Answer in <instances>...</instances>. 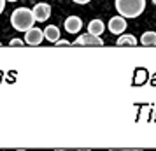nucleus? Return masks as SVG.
I'll return each instance as SVG.
<instances>
[{"mask_svg": "<svg viewBox=\"0 0 156 151\" xmlns=\"http://www.w3.org/2000/svg\"><path fill=\"white\" fill-rule=\"evenodd\" d=\"M9 44H11V46H23V44H25V41H21V39H12Z\"/></svg>", "mask_w": 156, "mask_h": 151, "instance_id": "obj_12", "label": "nucleus"}, {"mask_svg": "<svg viewBox=\"0 0 156 151\" xmlns=\"http://www.w3.org/2000/svg\"><path fill=\"white\" fill-rule=\"evenodd\" d=\"M56 44L58 46H70V42H69V41H63V39H58Z\"/></svg>", "mask_w": 156, "mask_h": 151, "instance_id": "obj_13", "label": "nucleus"}, {"mask_svg": "<svg viewBox=\"0 0 156 151\" xmlns=\"http://www.w3.org/2000/svg\"><path fill=\"white\" fill-rule=\"evenodd\" d=\"M104 28H105V25H104L102 20H93V21H90V25H88V32L93 34V35H102V34H104Z\"/></svg>", "mask_w": 156, "mask_h": 151, "instance_id": "obj_9", "label": "nucleus"}, {"mask_svg": "<svg viewBox=\"0 0 156 151\" xmlns=\"http://www.w3.org/2000/svg\"><path fill=\"white\" fill-rule=\"evenodd\" d=\"M34 23H35L34 13L27 7L16 9L14 13L11 14V25H12L18 32H27V30H30L34 27Z\"/></svg>", "mask_w": 156, "mask_h": 151, "instance_id": "obj_2", "label": "nucleus"}, {"mask_svg": "<svg viewBox=\"0 0 156 151\" xmlns=\"http://www.w3.org/2000/svg\"><path fill=\"white\" fill-rule=\"evenodd\" d=\"M5 2H16V0H5Z\"/></svg>", "mask_w": 156, "mask_h": 151, "instance_id": "obj_16", "label": "nucleus"}, {"mask_svg": "<svg viewBox=\"0 0 156 151\" xmlns=\"http://www.w3.org/2000/svg\"><path fill=\"white\" fill-rule=\"evenodd\" d=\"M153 2H154V4H156V0H153Z\"/></svg>", "mask_w": 156, "mask_h": 151, "instance_id": "obj_17", "label": "nucleus"}, {"mask_svg": "<svg viewBox=\"0 0 156 151\" xmlns=\"http://www.w3.org/2000/svg\"><path fill=\"white\" fill-rule=\"evenodd\" d=\"M44 41V30L41 28H32L25 32V44L28 46H39V44Z\"/></svg>", "mask_w": 156, "mask_h": 151, "instance_id": "obj_4", "label": "nucleus"}, {"mask_svg": "<svg viewBox=\"0 0 156 151\" xmlns=\"http://www.w3.org/2000/svg\"><path fill=\"white\" fill-rule=\"evenodd\" d=\"M44 39L49 41V42H56L58 39H60V28H58L56 25L46 27V28H44Z\"/></svg>", "mask_w": 156, "mask_h": 151, "instance_id": "obj_8", "label": "nucleus"}, {"mask_svg": "<svg viewBox=\"0 0 156 151\" xmlns=\"http://www.w3.org/2000/svg\"><path fill=\"white\" fill-rule=\"evenodd\" d=\"M140 42L142 46H156V34L154 32H146L140 37Z\"/></svg>", "mask_w": 156, "mask_h": 151, "instance_id": "obj_10", "label": "nucleus"}, {"mask_svg": "<svg viewBox=\"0 0 156 151\" xmlns=\"http://www.w3.org/2000/svg\"><path fill=\"white\" fill-rule=\"evenodd\" d=\"M81 28H83V21H81V18H77V16H70V18L65 20V32H69V34H77Z\"/></svg>", "mask_w": 156, "mask_h": 151, "instance_id": "obj_7", "label": "nucleus"}, {"mask_svg": "<svg viewBox=\"0 0 156 151\" xmlns=\"http://www.w3.org/2000/svg\"><path fill=\"white\" fill-rule=\"evenodd\" d=\"M74 46H104V41H102V37L100 35H93V34H84V35H81L76 39V42Z\"/></svg>", "mask_w": 156, "mask_h": 151, "instance_id": "obj_5", "label": "nucleus"}, {"mask_svg": "<svg viewBox=\"0 0 156 151\" xmlns=\"http://www.w3.org/2000/svg\"><path fill=\"white\" fill-rule=\"evenodd\" d=\"M116 9L123 18H139L146 9V0H116Z\"/></svg>", "mask_w": 156, "mask_h": 151, "instance_id": "obj_1", "label": "nucleus"}, {"mask_svg": "<svg viewBox=\"0 0 156 151\" xmlns=\"http://www.w3.org/2000/svg\"><path fill=\"white\" fill-rule=\"evenodd\" d=\"M72 2H76V4H79V5H84V4L91 2V0H72Z\"/></svg>", "mask_w": 156, "mask_h": 151, "instance_id": "obj_14", "label": "nucleus"}, {"mask_svg": "<svg viewBox=\"0 0 156 151\" xmlns=\"http://www.w3.org/2000/svg\"><path fill=\"white\" fill-rule=\"evenodd\" d=\"M4 9H5V0H0V14L4 13Z\"/></svg>", "mask_w": 156, "mask_h": 151, "instance_id": "obj_15", "label": "nucleus"}, {"mask_svg": "<svg viewBox=\"0 0 156 151\" xmlns=\"http://www.w3.org/2000/svg\"><path fill=\"white\" fill-rule=\"evenodd\" d=\"M32 13H34L35 21L44 23V21H48V20L51 18V5H49V4H44V2H41V4H37L35 7L32 9Z\"/></svg>", "mask_w": 156, "mask_h": 151, "instance_id": "obj_3", "label": "nucleus"}, {"mask_svg": "<svg viewBox=\"0 0 156 151\" xmlns=\"http://www.w3.org/2000/svg\"><path fill=\"white\" fill-rule=\"evenodd\" d=\"M116 46H137V39L133 35H121L116 41Z\"/></svg>", "mask_w": 156, "mask_h": 151, "instance_id": "obj_11", "label": "nucleus"}, {"mask_svg": "<svg viewBox=\"0 0 156 151\" xmlns=\"http://www.w3.org/2000/svg\"><path fill=\"white\" fill-rule=\"evenodd\" d=\"M126 30V20L123 16H114L109 20V32H112L114 35H119Z\"/></svg>", "mask_w": 156, "mask_h": 151, "instance_id": "obj_6", "label": "nucleus"}]
</instances>
